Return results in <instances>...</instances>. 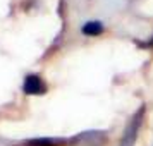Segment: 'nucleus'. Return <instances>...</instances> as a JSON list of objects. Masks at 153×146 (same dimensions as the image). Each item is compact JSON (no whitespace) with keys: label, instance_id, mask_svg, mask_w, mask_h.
Segmentation results:
<instances>
[{"label":"nucleus","instance_id":"4","mask_svg":"<svg viewBox=\"0 0 153 146\" xmlns=\"http://www.w3.org/2000/svg\"><path fill=\"white\" fill-rule=\"evenodd\" d=\"M148 47H153V38L150 40V42H148Z\"/></svg>","mask_w":153,"mask_h":146},{"label":"nucleus","instance_id":"2","mask_svg":"<svg viewBox=\"0 0 153 146\" xmlns=\"http://www.w3.org/2000/svg\"><path fill=\"white\" fill-rule=\"evenodd\" d=\"M22 91L26 95H43L47 88L43 84L42 77L36 76V74H29L24 77V84H22Z\"/></svg>","mask_w":153,"mask_h":146},{"label":"nucleus","instance_id":"3","mask_svg":"<svg viewBox=\"0 0 153 146\" xmlns=\"http://www.w3.org/2000/svg\"><path fill=\"white\" fill-rule=\"evenodd\" d=\"M81 31L86 36H98V35L103 33V24L100 21H88L86 24H83Z\"/></svg>","mask_w":153,"mask_h":146},{"label":"nucleus","instance_id":"1","mask_svg":"<svg viewBox=\"0 0 153 146\" xmlns=\"http://www.w3.org/2000/svg\"><path fill=\"white\" fill-rule=\"evenodd\" d=\"M143 115H145V107H139L138 112L132 115V119L129 120V124L126 127L124 134L120 138V143L119 146H134L136 139H138V132L141 129V124H143Z\"/></svg>","mask_w":153,"mask_h":146}]
</instances>
